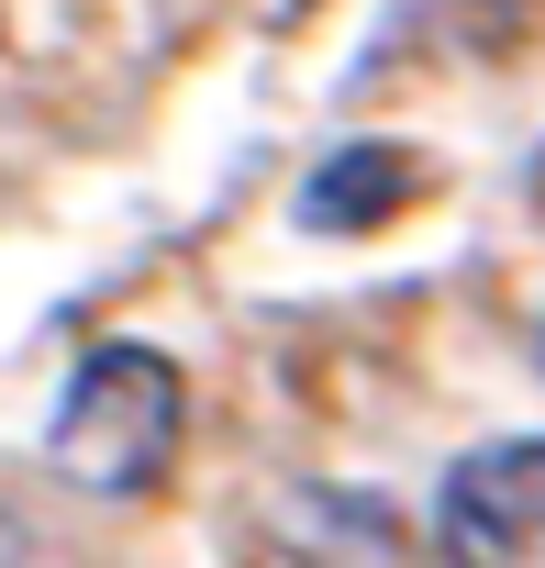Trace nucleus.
Listing matches in <instances>:
<instances>
[{"instance_id":"7ed1b4c3","label":"nucleus","mask_w":545,"mask_h":568,"mask_svg":"<svg viewBox=\"0 0 545 568\" xmlns=\"http://www.w3.org/2000/svg\"><path fill=\"white\" fill-rule=\"evenodd\" d=\"M412 190H423V156H401V145H346V156L312 168L301 223H312V234H357V223H390Z\"/></svg>"},{"instance_id":"f03ea898","label":"nucleus","mask_w":545,"mask_h":568,"mask_svg":"<svg viewBox=\"0 0 545 568\" xmlns=\"http://www.w3.org/2000/svg\"><path fill=\"white\" fill-rule=\"evenodd\" d=\"M434 524L456 546V568H534L545 557V435H501L479 457L445 468Z\"/></svg>"},{"instance_id":"f257e3e1","label":"nucleus","mask_w":545,"mask_h":568,"mask_svg":"<svg viewBox=\"0 0 545 568\" xmlns=\"http://www.w3.org/2000/svg\"><path fill=\"white\" fill-rule=\"evenodd\" d=\"M178 446H189V379H178V357H156V346H90L68 368L56 424H45V468L68 490L145 501V490H167Z\"/></svg>"},{"instance_id":"20e7f679","label":"nucleus","mask_w":545,"mask_h":568,"mask_svg":"<svg viewBox=\"0 0 545 568\" xmlns=\"http://www.w3.org/2000/svg\"><path fill=\"white\" fill-rule=\"evenodd\" d=\"M12 557H23V524H12V513H0V568H12Z\"/></svg>"},{"instance_id":"423d86ee","label":"nucleus","mask_w":545,"mask_h":568,"mask_svg":"<svg viewBox=\"0 0 545 568\" xmlns=\"http://www.w3.org/2000/svg\"><path fill=\"white\" fill-rule=\"evenodd\" d=\"M534 357H545V335H534Z\"/></svg>"},{"instance_id":"39448f33","label":"nucleus","mask_w":545,"mask_h":568,"mask_svg":"<svg viewBox=\"0 0 545 568\" xmlns=\"http://www.w3.org/2000/svg\"><path fill=\"white\" fill-rule=\"evenodd\" d=\"M279 12H312V0H279Z\"/></svg>"}]
</instances>
